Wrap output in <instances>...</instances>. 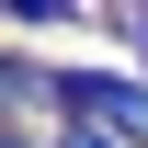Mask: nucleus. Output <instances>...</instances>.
<instances>
[{
    "label": "nucleus",
    "mask_w": 148,
    "mask_h": 148,
    "mask_svg": "<svg viewBox=\"0 0 148 148\" xmlns=\"http://www.w3.org/2000/svg\"><path fill=\"white\" fill-rule=\"evenodd\" d=\"M57 148H125V137H103V125H69V137H57Z\"/></svg>",
    "instance_id": "1"
},
{
    "label": "nucleus",
    "mask_w": 148,
    "mask_h": 148,
    "mask_svg": "<svg viewBox=\"0 0 148 148\" xmlns=\"http://www.w3.org/2000/svg\"><path fill=\"white\" fill-rule=\"evenodd\" d=\"M137 57H148V12H137Z\"/></svg>",
    "instance_id": "2"
}]
</instances>
